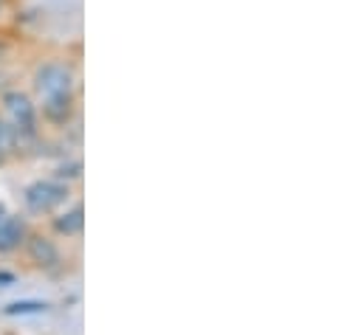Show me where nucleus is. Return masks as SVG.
Instances as JSON below:
<instances>
[{"label": "nucleus", "instance_id": "f257e3e1", "mask_svg": "<svg viewBox=\"0 0 364 335\" xmlns=\"http://www.w3.org/2000/svg\"><path fill=\"white\" fill-rule=\"evenodd\" d=\"M34 87L43 99H57V96H71L74 90V74L68 65L63 62H48L37 71L34 77Z\"/></svg>", "mask_w": 364, "mask_h": 335}, {"label": "nucleus", "instance_id": "f03ea898", "mask_svg": "<svg viewBox=\"0 0 364 335\" xmlns=\"http://www.w3.org/2000/svg\"><path fill=\"white\" fill-rule=\"evenodd\" d=\"M65 197H68V186H63V183H57V180H37V183H31V186L26 189V194H23L26 206H28L31 212H37V214L54 212L60 203H65Z\"/></svg>", "mask_w": 364, "mask_h": 335}, {"label": "nucleus", "instance_id": "7ed1b4c3", "mask_svg": "<svg viewBox=\"0 0 364 335\" xmlns=\"http://www.w3.org/2000/svg\"><path fill=\"white\" fill-rule=\"evenodd\" d=\"M3 107H6L9 124L14 127L17 136L34 133V104H31L28 96H23V93H6L3 96Z\"/></svg>", "mask_w": 364, "mask_h": 335}, {"label": "nucleus", "instance_id": "20e7f679", "mask_svg": "<svg viewBox=\"0 0 364 335\" xmlns=\"http://www.w3.org/2000/svg\"><path fill=\"white\" fill-rule=\"evenodd\" d=\"M26 237V226L20 217L9 214L3 223H0V251H14Z\"/></svg>", "mask_w": 364, "mask_h": 335}, {"label": "nucleus", "instance_id": "39448f33", "mask_svg": "<svg viewBox=\"0 0 364 335\" xmlns=\"http://www.w3.org/2000/svg\"><path fill=\"white\" fill-rule=\"evenodd\" d=\"M28 253H31V259H34L37 265H46V268L57 265V259H60L57 248H54L48 240H43V237H31V240H28Z\"/></svg>", "mask_w": 364, "mask_h": 335}, {"label": "nucleus", "instance_id": "423d86ee", "mask_svg": "<svg viewBox=\"0 0 364 335\" xmlns=\"http://www.w3.org/2000/svg\"><path fill=\"white\" fill-rule=\"evenodd\" d=\"M74 110V96H57V99H43V113L51 121H65Z\"/></svg>", "mask_w": 364, "mask_h": 335}, {"label": "nucleus", "instance_id": "0eeeda50", "mask_svg": "<svg viewBox=\"0 0 364 335\" xmlns=\"http://www.w3.org/2000/svg\"><path fill=\"white\" fill-rule=\"evenodd\" d=\"M54 229H57L60 234H65V237L80 234V231H82V206H74L71 212H65L63 217H57V220H54Z\"/></svg>", "mask_w": 364, "mask_h": 335}, {"label": "nucleus", "instance_id": "6e6552de", "mask_svg": "<svg viewBox=\"0 0 364 335\" xmlns=\"http://www.w3.org/2000/svg\"><path fill=\"white\" fill-rule=\"evenodd\" d=\"M17 133H14V127L11 124H6V121H0V158H6L11 150H14V144H17Z\"/></svg>", "mask_w": 364, "mask_h": 335}, {"label": "nucleus", "instance_id": "1a4fd4ad", "mask_svg": "<svg viewBox=\"0 0 364 335\" xmlns=\"http://www.w3.org/2000/svg\"><path fill=\"white\" fill-rule=\"evenodd\" d=\"M6 217H9V212H6V209H3V206H0V223H3V220H6Z\"/></svg>", "mask_w": 364, "mask_h": 335}]
</instances>
